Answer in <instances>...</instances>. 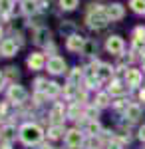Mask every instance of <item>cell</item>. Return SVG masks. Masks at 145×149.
<instances>
[{
  "label": "cell",
  "instance_id": "obj_1",
  "mask_svg": "<svg viewBox=\"0 0 145 149\" xmlns=\"http://www.w3.org/2000/svg\"><path fill=\"white\" fill-rule=\"evenodd\" d=\"M40 139H42V129L38 125L28 123V125L22 127V141L26 145H34V143H38Z\"/></svg>",
  "mask_w": 145,
  "mask_h": 149
},
{
  "label": "cell",
  "instance_id": "obj_2",
  "mask_svg": "<svg viewBox=\"0 0 145 149\" xmlns=\"http://www.w3.org/2000/svg\"><path fill=\"white\" fill-rule=\"evenodd\" d=\"M107 20H109L107 12L101 10V8H98L93 14H89V16H88V22H89V26H91V28H103V26L107 24Z\"/></svg>",
  "mask_w": 145,
  "mask_h": 149
},
{
  "label": "cell",
  "instance_id": "obj_3",
  "mask_svg": "<svg viewBox=\"0 0 145 149\" xmlns=\"http://www.w3.org/2000/svg\"><path fill=\"white\" fill-rule=\"evenodd\" d=\"M105 48H107V52H112V54H121L123 52V40L119 36H109L107 42H105Z\"/></svg>",
  "mask_w": 145,
  "mask_h": 149
},
{
  "label": "cell",
  "instance_id": "obj_4",
  "mask_svg": "<svg viewBox=\"0 0 145 149\" xmlns=\"http://www.w3.org/2000/svg\"><path fill=\"white\" fill-rule=\"evenodd\" d=\"M141 80H143V76H141L139 70H127V74H125V81H127V86L137 88V86L141 84Z\"/></svg>",
  "mask_w": 145,
  "mask_h": 149
},
{
  "label": "cell",
  "instance_id": "obj_5",
  "mask_svg": "<svg viewBox=\"0 0 145 149\" xmlns=\"http://www.w3.org/2000/svg\"><path fill=\"white\" fill-rule=\"evenodd\" d=\"M64 68H66V64H64V60H62V58L54 56V58H50V60H48V70H50L52 74H62Z\"/></svg>",
  "mask_w": 145,
  "mask_h": 149
},
{
  "label": "cell",
  "instance_id": "obj_6",
  "mask_svg": "<svg viewBox=\"0 0 145 149\" xmlns=\"http://www.w3.org/2000/svg\"><path fill=\"white\" fill-rule=\"evenodd\" d=\"M105 12H107V16H109L112 20H121L123 14H125V12H123V6H121V4H112V6H109V8H107Z\"/></svg>",
  "mask_w": 145,
  "mask_h": 149
},
{
  "label": "cell",
  "instance_id": "obj_7",
  "mask_svg": "<svg viewBox=\"0 0 145 149\" xmlns=\"http://www.w3.org/2000/svg\"><path fill=\"white\" fill-rule=\"evenodd\" d=\"M66 143L70 145V147H78L79 143H82V133H79L78 129H72V131L66 135Z\"/></svg>",
  "mask_w": 145,
  "mask_h": 149
},
{
  "label": "cell",
  "instance_id": "obj_8",
  "mask_svg": "<svg viewBox=\"0 0 145 149\" xmlns=\"http://www.w3.org/2000/svg\"><path fill=\"white\" fill-rule=\"evenodd\" d=\"M82 46H84V38H79V36H72V38H68V50L78 52V50H82Z\"/></svg>",
  "mask_w": 145,
  "mask_h": 149
},
{
  "label": "cell",
  "instance_id": "obj_9",
  "mask_svg": "<svg viewBox=\"0 0 145 149\" xmlns=\"http://www.w3.org/2000/svg\"><path fill=\"white\" fill-rule=\"evenodd\" d=\"M0 50H2V54H4V56H14V54H16V42L6 40V42H2V44H0Z\"/></svg>",
  "mask_w": 145,
  "mask_h": 149
},
{
  "label": "cell",
  "instance_id": "obj_10",
  "mask_svg": "<svg viewBox=\"0 0 145 149\" xmlns=\"http://www.w3.org/2000/svg\"><path fill=\"white\" fill-rule=\"evenodd\" d=\"M28 66L32 70H40L42 66H44V58H42V54H32V56L28 58Z\"/></svg>",
  "mask_w": 145,
  "mask_h": 149
},
{
  "label": "cell",
  "instance_id": "obj_11",
  "mask_svg": "<svg viewBox=\"0 0 145 149\" xmlns=\"http://www.w3.org/2000/svg\"><path fill=\"white\" fill-rule=\"evenodd\" d=\"M125 115H127L129 119H137V117L141 115V107H139V105H127Z\"/></svg>",
  "mask_w": 145,
  "mask_h": 149
},
{
  "label": "cell",
  "instance_id": "obj_12",
  "mask_svg": "<svg viewBox=\"0 0 145 149\" xmlns=\"http://www.w3.org/2000/svg\"><path fill=\"white\" fill-rule=\"evenodd\" d=\"M10 97H12V100H16V102H22L24 97H26V92H24L22 88L14 86V88L10 90Z\"/></svg>",
  "mask_w": 145,
  "mask_h": 149
},
{
  "label": "cell",
  "instance_id": "obj_13",
  "mask_svg": "<svg viewBox=\"0 0 145 149\" xmlns=\"http://www.w3.org/2000/svg\"><path fill=\"white\" fill-rule=\"evenodd\" d=\"M131 8L137 14H145V0H131Z\"/></svg>",
  "mask_w": 145,
  "mask_h": 149
},
{
  "label": "cell",
  "instance_id": "obj_14",
  "mask_svg": "<svg viewBox=\"0 0 145 149\" xmlns=\"http://www.w3.org/2000/svg\"><path fill=\"white\" fill-rule=\"evenodd\" d=\"M109 76H112V68L105 66V64H101L100 70H98V78H100V80H105V78H109Z\"/></svg>",
  "mask_w": 145,
  "mask_h": 149
},
{
  "label": "cell",
  "instance_id": "obj_15",
  "mask_svg": "<svg viewBox=\"0 0 145 149\" xmlns=\"http://www.w3.org/2000/svg\"><path fill=\"white\" fill-rule=\"evenodd\" d=\"M78 6V0H62V8H66V10H74Z\"/></svg>",
  "mask_w": 145,
  "mask_h": 149
},
{
  "label": "cell",
  "instance_id": "obj_16",
  "mask_svg": "<svg viewBox=\"0 0 145 149\" xmlns=\"http://www.w3.org/2000/svg\"><path fill=\"white\" fill-rule=\"evenodd\" d=\"M123 90H125V88H123V86L119 84V81H115V84H113L112 88H109V92H112V93H115V95H121V93H123Z\"/></svg>",
  "mask_w": 145,
  "mask_h": 149
},
{
  "label": "cell",
  "instance_id": "obj_17",
  "mask_svg": "<svg viewBox=\"0 0 145 149\" xmlns=\"http://www.w3.org/2000/svg\"><path fill=\"white\" fill-rule=\"evenodd\" d=\"M60 135H62V127H52V129H50V137H60Z\"/></svg>",
  "mask_w": 145,
  "mask_h": 149
},
{
  "label": "cell",
  "instance_id": "obj_18",
  "mask_svg": "<svg viewBox=\"0 0 145 149\" xmlns=\"http://www.w3.org/2000/svg\"><path fill=\"white\" fill-rule=\"evenodd\" d=\"M46 92H48V93H56V92H58V84H48Z\"/></svg>",
  "mask_w": 145,
  "mask_h": 149
},
{
  "label": "cell",
  "instance_id": "obj_19",
  "mask_svg": "<svg viewBox=\"0 0 145 149\" xmlns=\"http://www.w3.org/2000/svg\"><path fill=\"white\" fill-rule=\"evenodd\" d=\"M135 38H141V40H145V28H137V30H135Z\"/></svg>",
  "mask_w": 145,
  "mask_h": 149
},
{
  "label": "cell",
  "instance_id": "obj_20",
  "mask_svg": "<svg viewBox=\"0 0 145 149\" xmlns=\"http://www.w3.org/2000/svg\"><path fill=\"white\" fill-rule=\"evenodd\" d=\"M98 103H100V105H107V95H105V93H101L100 97H98Z\"/></svg>",
  "mask_w": 145,
  "mask_h": 149
},
{
  "label": "cell",
  "instance_id": "obj_21",
  "mask_svg": "<svg viewBox=\"0 0 145 149\" xmlns=\"http://www.w3.org/2000/svg\"><path fill=\"white\" fill-rule=\"evenodd\" d=\"M10 8V0H2V10H8Z\"/></svg>",
  "mask_w": 145,
  "mask_h": 149
},
{
  "label": "cell",
  "instance_id": "obj_22",
  "mask_svg": "<svg viewBox=\"0 0 145 149\" xmlns=\"http://www.w3.org/2000/svg\"><path fill=\"white\" fill-rule=\"evenodd\" d=\"M139 139H141V141H145V125L139 129Z\"/></svg>",
  "mask_w": 145,
  "mask_h": 149
},
{
  "label": "cell",
  "instance_id": "obj_23",
  "mask_svg": "<svg viewBox=\"0 0 145 149\" xmlns=\"http://www.w3.org/2000/svg\"><path fill=\"white\" fill-rule=\"evenodd\" d=\"M2 84H4V76L0 74V88H2Z\"/></svg>",
  "mask_w": 145,
  "mask_h": 149
}]
</instances>
